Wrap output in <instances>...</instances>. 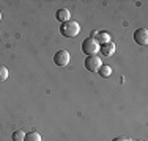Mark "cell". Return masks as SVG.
Segmentation results:
<instances>
[{
  "label": "cell",
  "instance_id": "1",
  "mask_svg": "<svg viewBox=\"0 0 148 141\" xmlns=\"http://www.w3.org/2000/svg\"><path fill=\"white\" fill-rule=\"evenodd\" d=\"M60 33H62L65 38H76L77 35L80 33V25L76 22V20L69 19L68 22L62 24V27H60Z\"/></svg>",
  "mask_w": 148,
  "mask_h": 141
},
{
  "label": "cell",
  "instance_id": "2",
  "mask_svg": "<svg viewBox=\"0 0 148 141\" xmlns=\"http://www.w3.org/2000/svg\"><path fill=\"white\" fill-rule=\"evenodd\" d=\"M82 52L87 56H95L99 52V42L95 39V38H87L82 42Z\"/></svg>",
  "mask_w": 148,
  "mask_h": 141
},
{
  "label": "cell",
  "instance_id": "3",
  "mask_svg": "<svg viewBox=\"0 0 148 141\" xmlns=\"http://www.w3.org/2000/svg\"><path fill=\"white\" fill-rule=\"evenodd\" d=\"M69 60H71V56H69V54L66 50H58L57 54L54 55V63H55V66H58V68L68 66Z\"/></svg>",
  "mask_w": 148,
  "mask_h": 141
},
{
  "label": "cell",
  "instance_id": "4",
  "mask_svg": "<svg viewBox=\"0 0 148 141\" xmlns=\"http://www.w3.org/2000/svg\"><path fill=\"white\" fill-rule=\"evenodd\" d=\"M103 66V61H101L99 56H87L85 60V68L90 70V72H98L99 70V68Z\"/></svg>",
  "mask_w": 148,
  "mask_h": 141
},
{
  "label": "cell",
  "instance_id": "5",
  "mask_svg": "<svg viewBox=\"0 0 148 141\" xmlns=\"http://www.w3.org/2000/svg\"><path fill=\"white\" fill-rule=\"evenodd\" d=\"M134 41L139 45H147L148 44V30L147 28H137L134 31Z\"/></svg>",
  "mask_w": 148,
  "mask_h": 141
},
{
  "label": "cell",
  "instance_id": "6",
  "mask_svg": "<svg viewBox=\"0 0 148 141\" xmlns=\"http://www.w3.org/2000/svg\"><path fill=\"white\" fill-rule=\"evenodd\" d=\"M115 44L114 42H107V44H103V45H99V52H101V55L103 56H112L115 54Z\"/></svg>",
  "mask_w": 148,
  "mask_h": 141
},
{
  "label": "cell",
  "instance_id": "7",
  "mask_svg": "<svg viewBox=\"0 0 148 141\" xmlns=\"http://www.w3.org/2000/svg\"><path fill=\"white\" fill-rule=\"evenodd\" d=\"M55 17H57V20H58V22L65 24V22H68V20H69V17H71V13H69V9L62 8V9H58V11H57V14H55Z\"/></svg>",
  "mask_w": 148,
  "mask_h": 141
},
{
  "label": "cell",
  "instance_id": "8",
  "mask_svg": "<svg viewBox=\"0 0 148 141\" xmlns=\"http://www.w3.org/2000/svg\"><path fill=\"white\" fill-rule=\"evenodd\" d=\"M95 39L99 42V45H103V44H107V42H110V35L106 33V31H98L96 36H95Z\"/></svg>",
  "mask_w": 148,
  "mask_h": 141
},
{
  "label": "cell",
  "instance_id": "9",
  "mask_svg": "<svg viewBox=\"0 0 148 141\" xmlns=\"http://www.w3.org/2000/svg\"><path fill=\"white\" fill-rule=\"evenodd\" d=\"M98 74H99L103 79H107V77H110V74H112V68L109 64H103L99 68V70H98Z\"/></svg>",
  "mask_w": 148,
  "mask_h": 141
},
{
  "label": "cell",
  "instance_id": "10",
  "mask_svg": "<svg viewBox=\"0 0 148 141\" xmlns=\"http://www.w3.org/2000/svg\"><path fill=\"white\" fill-rule=\"evenodd\" d=\"M24 141H41V135L36 132V130H32V132L25 133V138Z\"/></svg>",
  "mask_w": 148,
  "mask_h": 141
},
{
  "label": "cell",
  "instance_id": "11",
  "mask_svg": "<svg viewBox=\"0 0 148 141\" xmlns=\"http://www.w3.org/2000/svg\"><path fill=\"white\" fill-rule=\"evenodd\" d=\"M24 138H25V132L24 130H16L13 133V141H24Z\"/></svg>",
  "mask_w": 148,
  "mask_h": 141
},
{
  "label": "cell",
  "instance_id": "12",
  "mask_svg": "<svg viewBox=\"0 0 148 141\" xmlns=\"http://www.w3.org/2000/svg\"><path fill=\"white\" fill-rule=\"evenodd\" d=\"M8 79V69L5 66H0V82H5Z\"/></svg>",
  "mask_w": 148,
  "mask_h": 141
},
{
  "label": "cell",
  "instance_id": "13",
  "mask_svg": "<svg viewBox=\"0 0 148 141\" xmlns=\"http://www.w3.org/2000/svg\"><path fill=\"white\" fill-rule=\"evenodd\" d=\"M112 141H131V140L126 138V136H117V138H114Z\"/></svg>",
  "mask_w": 148,
  "mask_h": 141
},
{
  "label": "cell",
  "instance_id": "14",
  "mask_svg": "<svg viewBox=\"0 0 148 141\" xmlns=\"http://www.w3.org/2000/svg\"><path fill=\"white\" fill-rule=\"evenodd\" d=\"M0 20H2V13H0Z\"/></svg>",
  "mask_w": 148,
  "mask_h": 141
},
{
  "label": "cell",
  "instance_id": "15",
  "mask_svg": "<svg viewBox=\"0 0 148 141\" xmlns=\"http://www.w3.org/2000/svg\"><path fill=\"white\" fill-rule=\"evenodd\" d=\"M137 141H143V140H137Z\"/></svg>",
  "mask_w": 148,
  "mask_h": 141
}]
</instances>
